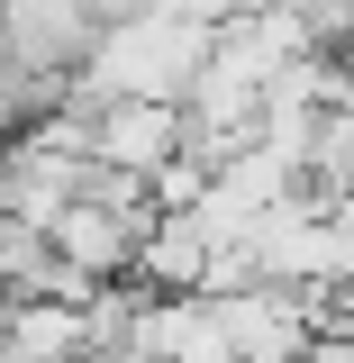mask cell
<instances>
[{
  "instance_id": "obj_1",
  "label": "cell",
  "mask_w": 354,
  "mask_h": 363,
  "mask_svg": "<svg viewBox=\"0 0 354 363\" xmlns=\"http://www.w3.org/2000/svg\"><path fill=\"white\" fill-rule=\"evenodd\" d=\"M91 28L73 0H0V64L18 82H64L73 64L91 55Z\"/></svg>"
},
{
  "instance_id": "obj_2",
  "label": "cell",
  "mask_w": 354,
  "mask_h": 363,
  "mask_svg": "<svg viewBox=\"0 0 354 363\" xmlns=\"http://www.w3.org/2000/svg\"><path fill=\"white\" fill-rule=\"evenodd\" d=\"M173 155H182V109H173V100H100V109H91L82 164L145 182L155 164H173Z\"/></svg>"
},
{
  "instance_id": "obj_3",
  "label": "cell",
  "mask_w": 354,
  "mask_h": 363,
  "mask_svg": "<svg viewBox=\"0 0 354 363\" xmlns=\"http://www.w3.org/2000/svg\"><path fill=\"white\" fill-rule=\"evenodd\" d=\"M145 227L155 218H118V209H100V200H64L55 227H45V255H55L64 272H82V281H128Z\"/></svg>"
}]
</instances>
